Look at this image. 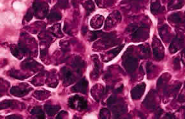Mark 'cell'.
<instances>
[{"mask_svg":"<svg viewBox=\"0 0 185 119\" xmlns=\"http://www.w3.org/2000/svg\"><path fill=\"white\" fill-rule=\"evenodd\" d=\"M68 105L71 108L77 109L79 110H85L87 107L86 100L78 95H75L69 98Z\"/></svg>","mask_w":185,"mask_h":119,"instance_id":"obj_1","label":"cell"},{"mask_svg":"<svg viewBox=\"0 0 185 119\" xmlns=\"http://www.w3.org/2000/svg\"><path fill=\"white\" fill-rule=\"evenodd\" d=\"M33 8L34 10V14L36 18L38 19H44L47 15L48 13V4L44 2L36 1L33 3Z\"/></svg>","mask_w":185,"mask_h":119,"instance_id":"obj_2","label":"cell"},{"mask_svg":"<svg viewBox=\"0 0 185 119\" xmlns=\"http://www.w3.org/2000/svg\"><path fill=\"white\" fill-rule=\"evenodd\" d=\"M149 35V27L146 25H142L133 32L132 38L135 40H142L148 38Z\"/></svg>","mask_w":185,"mask_h":119,"instance_id":"obj_3","label":"cell"},{"mask_svg":"<svg viewBox=\"0 0 185 119\" xmlns=\"http://www.w3.org/2000/svg\"><path fill=\"white\" fill-rule=\"evenodd\" d=\"M152 51L154 57L157 60H161L164 58L165 54L163 45L156 38L152 41Z\"/></svg>","mask_w":185,"mask_h":119,"instance_id":"obj_4","label":"cell"},{"mask_svg":"<svg viewBox=\"0 0 185 119\" xmlns=\"http://www.w3.org/2000/svg\"><path fill=\"white\" fill-rule=\"evenodd\" d=\"M123 65L126 70L130 74H132L138 67L137 59L131 56H128L123 61Z\"/></svg>","mask_w":185,"mask_h":119,"instance_id":"obj_5","label":"cell"},{"mask_svg":"<svg viewBox=\"0 0 185 119\" xmlns=\"http://www.w3.org/2000/svg\"><path fill=\"white\" fill-rule=\"evenodd\" d=\"M184 36L183 35H177L172 41L169 47V52L171 53H175L181 49L184 44Z\"/></svg>","mask_w":185,"mask_h":119,"instance_id":"obj_6","label":"cell"},{"mask_svg":"<svg viewBox=\"0 0 185 119\" xmlns=\"http://www.w3.org/2000/svg\"><path fill=\"white\" fill-rule=\"evenodd\" d=\"M156 91L151 90L146 96L143 104H144V106L147 109L155 110L156 108Z\"/></svg>","mask_w":185,"mask_h":119,"instance_id":"obj_7","label":"cell"},{"mask_svg":"<svg viewBox=\"0 0 185 119\" xmlns=\"http://www.w3.org/2000/svg\"><path fill=\"white\" fill-rule=\"evenodd\" d=\"M146 89V84L141 83L136 86L131 91V97L133 99H138L141 98Z\"/></svg>","mask_w":185,"mask_h":119,"instance_id":"obj_8","label":"cell"},{"mask_svg":"<svg viewBox=\"0 0 185 119\" xmlns=\"http://www.w3.org/2000/svg\"><path fill=\"white\" fill-rule=\"evenodd\" d=\"M87 86H88V82L87 81L86 79H82L73 87L72 90L73 92H78L82 94H86L87 92Z\"/></svg>","mask_w":185,"mask_h":119,"instance_id":"obj_9","label":"cell"},{"mask_svg":"<svg viewBox=\"0 0 185 119\" xmlns=\"http://www.w3.org/2000/svg\"><path fill=\"white\" fill-rule=\"evenodd\" d=\"M32 90V88L30 89H21L18 87L13 86L10 89V93L17 97H22L28 94L30 91Z\"/></svg>","mask_w":185,"mask_h":119,"instance_id":"obj_10","label":"cell"},{"mask_svg":"<svg viewBox=\"0 0 185 119\" xmlns=\"http://www.w3.org/2000/svg\"><path fill=\"white\" fill-rule=\"evenodd\" d=\"M159 34L160 36V38L164 41H167L170 39V31L169 28L167 25H164L159 29Z\"/></svg>","mask_w":185,"mask_h":119,"instance_id":"obj_11","label":"cell"},{"mask_svg":"<svg viewBox=\"0 0 185 119\" xmlns=\"http://www.w3.org/2000/svg\"><path fill=\"white\" fill-rule=\"evenodd\" d=\"M184 3V0H170L168 4L169 10H178L181 8Z\"/></svg>","mask_w":185,"mask_h":119,"instance_id":"obj_12","label":"cell"},{"mask_svg":"<svg viewBox=\"0 0 185 119\" xmlns=\"http://www.w3.org/2000/svg\"><path fill=\"white\" fill-rule=\"evenodd\" d=\"M164 8L161 6L158 0H153L151 4V12L152 14H157L163 10Z\"/></svg>","mask_w":185,"mask_h":119,"instance_id":"obj_13","label":"cell"},{"mask_svg":"<svg viewBox=\"0 0 185 119\" xmlns=\"http://www.w3.org/2000/svg\"><path fill=\"white\" fill-rule=\"evenodd\" d=\"M63 72V75L64 81L65 82H67L68 84H70L73 82V75L72 73L66 67L63 68L62 69Z\"/></svg>","mask_w":185,"mask_h":119,"instance_id":"obj_14","label":"cell"},{"mask_svg":"<svg viewBox=\"0 0 185 119\" xmlns=\"http://www.w3.org/2000/svg\"><path fill=\"white\" fill-rule=\"evenodd\" d=\"M44 108H45L46 113H47L48 115L53 116V115H54L56 113H58V112L59 110V109H60V107L59 106H50V105L45 104Z\"/></svg>","mask_w":185,"mask_h":119,"instance_id":"obj_15","label":"cell"},{"mask_svg":"<svg viewBox=\"0 0 185 119\" xmlns=\"http://www.w3.org/2000/svg\"><path fill=\"white\" fill-rule=\"evenodd\" d=\"M38 65V63L36 62L33 60H26L22 63V67L24 69H32V68H36V66Z\"/></svg>","mask_w":185,"mask_h":119,"instance_id":"obj_16","label":"cell"},{"mask_svg":"<svg viewBox=\"0 0 185 119\" xmlns=\"http://www.w3.org/2000/svg\"><path fill=\"white\" fill-rule=\"evenodd\" d=\"M84 65H85L84 62L82 60H81V58L78 57H77L72 63V67L77 68V73L80 72L81 68H82L83 67H84Z\"/></svg>","mask_w":185,"mask_h":119,"instance_id":"obj_17","label":"cell"},{"mask_svg":"<svg viewBox=\"0 0 185 119\" xmlns=\"http://www.w3.org/2000/svg\"><path fill=\"white\" fill-rule=\"evenodd\" d=\"M168 20L169 22L175 23V24H179V23H183L184 22V20L182 19L179 13H175L173 14H171L168 17Z\"/></svg>","mask_w":185,"mask_h":119,"instance_id":"obj_18","label":"cell"},{"mask_svg":"<svg viewBox=\"0 0 185 119\" xmlns=\"http://www.w3.org/2000/svg\"><path fill=\"white\" fill-rule=\"evenodd\" d=\"M31 114L35 115L38 118H45V114L41 108L39 107H36L31 110Z\"/></svg>","mask_w":185,"mask_h":119,"instance_id":"obj_19","label":"cell"},{"mask_svg":"<svg viewBox=\"0 0 185 119\" xmlns=\"http://www.w3.org/2000/svg\"><path fill=\"white\" fill-rule=\"evenodd\" d=\"M103 20H104V17L100 15H97L96 17H95L91 20V23L93 22V24H91V25L92 27L94 26V25L96 24V25H97V28H100V27H101V26L98 24V23L100 22L101 23V24H103Z\"/></svg>","mask_w":185,"mask_h":119,"instance_id":"obj_20","label":"cell"},{"mask_svg":"<svg viewBox=\"0 0 185 119\" xmlns=\"http://www.w3.org/2000/svg\"><path fill=\"white\" fill-rule=\"evenodd\" d=\"M47 19L50 21H57L61 19V15L59 13L53 12L50 13V14L47 16Z\"/></svg>","mask_w":185,"mask_h":119,"instance_id":"obj_21","label":"cell"},{"mask_svg":"<svg viewBox=\"0 0 185 119\" xmlns=\"http://www.w3.org/2000/svg\"><path fill=\"white\" fill-rule=\"evenodd\" d=\"M83 6H84V7L86 9V10L87 11V12H88V13L93 11L94 8H95L94 3L91 1V0H88V1H87L84 4H83Z\"/></svg>","mask_w":185,"mask_h":119,"instance_id":"obj_22","label":"cell"},{"mask_svg":"<svg viewBox=\"0 0 185 119\" xmlns=\"http://www.w3.org/2000/svg\"><path fill=\"white\" fill-rule=\"evenodd\" d=\"M124 44L123 45H121V46H119V47H118V48H114V49H112V50H110V51H109V52H108V53H109V54H112L113 55H114V57H116L118 54L120 53V52L122 50V49L123 48V47H124Z\"/></svg>","mask_w":185,"mask_h":119,"instance_id":"obj_23","label":"cell"},{"mask_svg":"<svg viewBox=\"0 0 185 119\" xmlns=\"http://www.w3.org/2000/svg\"><path fill=\"white\" fill-rule=\"evenodd\" d=\"M12 103H13V101H10V100L3 101V102L1 103V110L11 107L12 105Z\"/></svg>","mask_w":185,"mask_h":119,"instance_id":"obj_24","label":"cell"},{"mask_svg":"<svg viewBox=\"0 0 185 119\" xmlns=\"http://www.w3.org/2000/svg\"><path fill=\"white\" fill-rule=\"evenodd\" d=\"M109 115H110L109 111L107 109L104 108L102 110H101L100 116L101 117V118H107V117H108Z\"/></svg>","mask_w":185,"mask_h":119,"instance_id":"obj_25","label":"cell"},{"mask_svg":"<svg viewBox=\"0 0 185 119\" xmlns=\"http://www.w3.org/2000/svg\"><path fill=\"white\" fill-rule=\"evenodd\" d=\"M116 102H117V97H115V96L112 95L110 97V98L107 99V104L109 106H111V105H112L116 103Z\"/></svg>","mask_w":185,"mask_h":119,"instance_id":"obj_26","label":"cell"},{"mask_svg":"<svg viewBox=\"0 0 185 119\" xmlns=\"http://www.w3.org/2000/svg\"><path fill=\"white\" fill-rule=\"evenodd\" d=\"M33 12L31 11L30 9L28 12L26 13V16L24 17V19L27 22H30L32 19V18H33Z\"/></svg>","mask_w":185,"mask_h":119,"instance_id":"obj_27","label":"cell"},{"mask_svg":"<svg viewBox=\"0 0 185 119\" xmlns=\"http://www.w3.org/2000/svg\"><path fill=\"white\" fill-rule=\"evenodd\" d=\"M174 70H178L181 68V65H180V60L179 58H176L174 59Z\"/></svg>","mask_w":185,"mask_h":119,"instance_id":"obj_28","label":"cell"},{"mask_svg":"<svg viewBox=\"0 0 185 119\" xmlns=\"http://www.w3.org/2000/svg\"><path fill=\"white\" fill-rule=\"evenodd\" d=\"M154 65L151 62H148L146 65V70L147 74H149L154 69Z\"/></svg>","mask_w":185,"mask_h":119,"instance_id":"obj_29","label":"cell"},{"mask_svg":"<svg viewBox=\"0 0 185 119\" xmlns=\"http://www.w3.org/2000/svg\"><path fill=\"white\" fill-rule=\"evenodd\" d=\"M139 47L141 48L142 52L144 54H147V55H149V54H150V48L148 46H145L140 45Z\"/></svg>","mask_w":185,"mask_h":119,"instance_id":"obj_30","label":"cell"},{"mask_svg":"<svg viewBox=\"0 0 185 119\" xmlns=\"http://www.w3.org/2000/svg\"><path fill=\"white\" fill-rule=\"evenodd\" d=\"M68 0H60L58 2V6L62 8H65L68 5Z\"/></svg>","mask_w":185,"mask_h":119,"instance_id":"obj_31","label":"cell"},{"mask_svg":"<svg viewBox=\"0 0 185 119\" xmlns=\"http://www.w3.org/2000/svg\"><path fill=\"white\" fill-rule=\"evenodd\" d=\"M18 49H19V51H20L21 53H27L30 52L28 51V49H27L24 46L22 45L21 44H18Z\"/></svg>","mask_w":185,"mask_h":119,"instance_id":"obj_32","label":"cell"},{"mask_svg":"<svg viewBox=\"0 0 185 119\" xmlns=\"http://www.w3.org/2000/svg\"><path fill=\"white\" fill-rule=\"evenodd\" d=\"M19 49H18V48H17L16 46L13 47L12 48H11V53H12V54L14 57H17L18 55V53H19Z\"/></svg>","mask_w":185,"mask_h":119,"instance_id":"obj_33","label":"cell"},{"mask_svg":"<svg viewBox=\"0 0 185 119\" xmlns=\"http://www.w3.org/2000/svg\"><path fill=\"white\" fill-rule=\"evenodd\" d=\"M165 78L164 79V75L160 77V79L158 80V82H157V86L160 87V88L165 83Z\"/></svg>","mask_w":185,"mask_h":119,"instance_id":"obj_34","label":"cell"},{"mask_svg":"<svg viewBox=\"0 0 185 119\" xmlns=\"http://www.w3.org/2000/svg\"><path fill=\"white\" fill-rule=\"evenodd\" d=\"M99 72V64L97 62V60H95V73L96 75H98Z\"/></svg>","mask_w":185,"mask_h":119,"instance_id":"obj_35","label":"cell"},{"mask_svg":"<svg viewBox=\"0 0 185 119\" xmlns=\"http://www.w3.org/2000/svg\"><path fill=\"white\" fill-rule=\"evenodd\" d=\"M162 113H163V110L161 108H158V110H157L155 113V118H158Z\"/></svg>","mask_w":185,"mask_h":119,"instance_id":"obj_36","label":"cell"},{"mask_svg":"<svg viewBox=\"0 0 185 119\" xmlns=\"http://www.w3.org/2000/svg\"><path fill=\"white\" fill-rule=\"evenodd\" d=\"M181 83H179L177 86H175L174 88L172 89V91L174 93H177L178 91H179V89L181 88Z\"/></svg>","mask_w":185,"mask_h":119,"instance_id":"obj_37","label":"cell"},{"mask_svg":"<svg viewBox=\"0 0 185 119\" xmlns=\"http://www.w3.org/2000/svg\"><path fill=\"white\" fill-rule=\"evenodd\" d=\"M165 118H175V115H174L173 113H166L165 115Z\"/></svg>","mask_w":185,"mask_h":119,"instance_id":"obj_38","label":"cell"},{"mask_svg":"<svg viewBox=\"0 0 185 119\" xmlns=\"http://www.w3.org/2000/svg\"><path fill=\"white\" fill-rule=\"evenodd\" d=\"M123 89V86L122 85L121 86H120L119 88H118L117 89H115V93H122Z\"/></svg>","mask_w":185,"mask_h":119,"instance_id":"obj_39","label":"cell"},{"mask_svg":"<svg viewBox=\"0 0 185 119\" xmlns=\"http://www.w3.org/2000/svg\"><path fill=\"white\" fill-rule=\"evenodd\" d=\"M6 118H16H16H21V117H18L16 115H10V116L7 117Z\"/></svg>","mask_w":185,"mask_h":119,"instance_id":"obj_40","label":"cell"},{"mask_svg":"<svg viewBox=\"0 0 185 119\" xmlns=\"http://www.w3.org/2000/svg\"><path fill=\"white\" fill-rule=\"evenodd\" d=\"M181 55H182V57H183V58H185V48L182 51V52H181Z\"/></svg>","mask_w":185,"mask_h":119,"instance_id":"obj_41","label":"cell"},{"mask_svg":"<svg viewBox=\"0 0 185 119\" xmlns=\"http://www.w3.org/2000/svg\"><path fill=\"white\" fill-rule=\"evenodd\" d=\"M45 54H46L45 50H41V55L44 56V55H45Z\"/></svg>","mask_w":185,"mask_h":119,"instance_id":"obj_42","label":"cell"},{"mask_svg":"<svg viewBox=\"0 0 185 119\" xmlns=\"http://www.w3.org/2000/svg\"><path fill=\"white\" fill-rule=\"evenodd\" d=\"M86 31H87V28H86V27H83V28H82V33L84 34L86 33Z\"/></svg>","mask_w":185,"mask_h":119,"instance_id":"obj_43","label":"cell"},{"mask_svg":"<svg viewBox=\"0 0 185 119\" xmlns=\"http://www.w3.org/2000/svg\"><path fill=\"white\" fill-rule=\"evenodd\" d=\"M183 108H184V109H185V107H182Z\"/></svg>","mask_w":185,"mask_h":119,"instance_id":"obj_44","label":"cell"},{"mask_svg":"<svg viewBox=\"0 0 185 119\" xmlns=\"http://www.w3.org/2000/svg\"><path fill=\"white\" fill-rule=\"evenodd\" d=\"M184 87H185V85H184Z\"/></svg>","mask_w":185,"mask_h":119,"instance_id":"obj_45","label":"cell"}]
</instances>
